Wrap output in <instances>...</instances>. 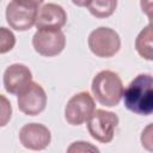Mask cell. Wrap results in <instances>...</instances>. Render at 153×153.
I'll use <instances>...</instances> for the list:
<instances>
[{"label":"cell","mask_w":153,"mask_h":153,"mask_svg":"<svg viewBox=\"0 0 153 153\" xmlns=\"http://www.w3.org/2000/svg\"><path fill=\"white\" fill-rule=\"evenodd\" d=\"M33 49L42 56L59 55L66 47V37L61 29H37L32 37Z\"/></svg>","instance_id":"5b68a950"},{"label":"cell","mask_w":153,"mask_h":153,"mask_svg":"<svg viewBox=\"0 0 153 153\" xmlns=\"http://www.w3.org/2000/svg\"><path fill=\"white\" fill-rule=\"evenodd\" d=\"M16 45V36L13 32L4 26H0V54L11 51Z\"/></svg>","instance_id":"5bb4252c"},{"label":"cell","mask_w":153,"mask_h":153,"mask_svg":"<svg viewBox=\"0 0 153 153\" xmlns=\"http://www.w3.org/2000/svg\"><path fill=\"white\" fill-rule=\"evenodd\" d=\"M32 81V74L29 67L22 63H13L4 72V86L11 94H18Z\"/></svg>","instance_id":"30bf717a"},{"label":"cell","mask_w":153,"mask_h":153,"mask_svg":"<svg viewBox=\"0 0 153 153\" xmlns=\"http://www.w3.org/2000/svg\"><path fill=\"white\" fill-rule=\"evenodd\" d=\"M18 108L27 116L39 115L47 106V94L43 87L31 81L22 92L18 93Z\"/></svg>","instance_id":"52a82bcc"},{"label":"cell","mask_w":153,"mask_h":153,"mask_svg":"<svg viewBox=\"0 0 153 153\" xmlns=\"http://www.w3.org/2000/svg\"><path fill=\"white\" fill-rule=\"evenodd\" d=\"M36 7H30L12 0L6 7V20L11 29L17 31L30 30L36 22Z\"/></svg>","instance_id":"ba28073f"},{"label":"cell","mask_w":153,"mask_h":153,"mask_svg":"<svg viewBox=\"0 0 153 153\" xmlns=\"http://www.w3.org/2000/svg\"><path fill=\"white\" fill-rule=\"evenodd\" d=\"M50 140V130L41 123H27L19 130V141L27 149L42 151L49 146Z\"/></svg>","instance_id":"9c48e42d"},{"label":"cell","mask_w":153,"mask_h":153,"mask_svg":"<svg viewBox=\"0 0 153 153\" xmlns=\"http://www.w3.org/2000/svg\"><path fill=\"white\" fill-rule=\"evenodd\" d=\"M123 90L121 78L112 71H100L91 84V91L96 100L108 108L116 106L121 102Z\"/></svg>","instance_id":"7a4b0ae2"},{"label":"cell","mask_w":153,"mask_h":153,"mask_svg":"<svg viewBox=\"0 0 153 153\" xmlns=\"http://www.w3.org/2000/svg\"><path fill=\"white\" fill-rule=\"evenodd\" d=\"M67 22V13L57 4H45L37 10L35 25L37 29H61Z\"/></svg>","instance_id":"8fae6325"},{"label":"cell","mask_w":153,"mask_h":153,"mask_svg":"<svg viewBox=\"0 0 153 153\" xmlns=\"http://www.w3.org/2000/svg\"><path fill=\"white\" fill-rule=\"evenodd\" d=\"M74 5H76V6H79V7H86L88 4H90V1L91 0H71Z\"/></svg>","instance_id":"e0dca14e"},{"label":"cell","mask_w":153,"mask_h":153,"mask_svg":"<svg viewBox=\"0 0 153 153\" xmlns=\"http://www.w3.org/2000/svg\"><path fill=\"white\" fill-rule=\"evenodd\" d=\"M94 110L96 103L93 97L88 92H79L67 102L65 118L72 126H80L87 122Z\"/></svg>","instance_id":"8992f818"},{"label":"cell","mask_w":153,"mask_h":153,"mask_svg":"<svg viewBox=\"0 0 153 153\" xmlns=\"http://www.w3.org/2000/svg\"><path fill=\"white\" fill-rule=\"evenodd\" d=\"M135 48L140 56L146 60H152V25L148 24L136 37Z\"/></svg>","instance_id":"7c38bea8"},{"label":"cell","mask_w":153,"mask_h":153,"mask_svg":"<svg viewBox=\"0 0 153 153\" xmlns=\"http://www.w3.org/2000/svg\"><path fill=\"white\" fill-rule=\"evenodd\" d=\"M88 48L98 57H111L116 55L121 48V38L118 33L105 26L93 30L88 36Z\"/></svg>","instance_id":"277c9868"},{"label":"cell","mask_w":153,"mask_h":153,"mask_svg":"<svg viewBox=\"0 0 153 153\" xmlns=\"http://www.w3.org/2000/svg\"><path fill=\"white\" fill-rule=\"evenodd\" d=\"M11 117H12V105L4 94H0V128L5 127L10 122Z\"/></svg>","instance_id":"9a60e30c"},{"label":"cell","mask_w":153,"mask_h":153,"mask_svg":"<svg viewBox=\"0 0 153 153\" xmlns=\"http://www.w3.org/2000/svg\"><path fill=\"white\" fill-rule=\"evenodd\" d=\"M17 2H20L23 5H26V6H30V7H36L38 8V6L44 1V0H14Z\"/></svg>","instance_id":"2e32d148"},{"label":"cell","mask_w":153,"mask_h":153,"mask_svg":"<svg viewBox=\"0 0 153 153\" xmlns=\"http://www.w3.org/2000/svg\"><path fill=\"white\" fill-rule=\"evenodd\" d=\"M124 106L141 116H149L153 112V79L151 74H139L126 90H123Z\"/></svg>","instance_id":"6da1fadb"},{"label":"cell","mask_w":153,"mask_h":153,"mask_svg":"<svg viewBox=\"0 0 153 153\" xmlns=\"http://www.w3.org/2000/svg\"><path fill=\"white\" fill-rule=\"evenodd\" d=\"M117 124L118 117L116 114L97 109L87 120V130L94 140L102 143H108L112 141Z\"/></svg>","instance_id":"3957f363"},{"label":"cell","mask_w":153,"mask_h":153,"mask_svg":"<svg viewBox=\"0 0 153 153\" xmlns=\"http://www.w3.org/2000/svg\"><path fill=\"white\" fill-rule=\"evenodd\" d=\"M117 0H91L87 5L90 13L97 18H108L116 11Z\"/></svg>","instance_id":"4fadbf2b"}]
</instances>
